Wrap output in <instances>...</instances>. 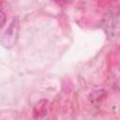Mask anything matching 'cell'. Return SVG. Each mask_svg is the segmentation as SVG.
<instances>
[{
  "label": "cell",
  "mask_w": 120,
  "mask_h": 120,
  "mask_svg": "<svg viewBox=\"0 0 120 120\" xmlns=\"http://www.w3.org/2000/svg\"><path fill=\"white\" fill-rule=\"evenodd\" d=\"M19 32H20V22H19V19L15 17L12 19L10 24L8 25V29L5 31V33L1 38V44L3 45V47L7 49L12 48L18 40Z\"/></svg>",
  "instance_id": "1"
},
{
  "label": "cell",
  "mask_w": 120,
  "mask_h": 120,
  "mask_svg": "<svg viewBox=\"0 0 120 120\" xmlns=\"http://www.w3.org/2000/svg\"><path fill=\"white\" fill-rule=\"evenodd\" d=\"M106 23V31L108 32V35L110 38L114 37V31H117L118 29V17L116 16H111Z\"/></svg>",
  "instance_id": "3"
},
{
  "label": "cell",
  "mask_w": 120,
  "mask_h": 120,
  "mask_svg": "<svg viewBox=\"0 0 120 120\" xmlns=\"http://www.w3.org/2000/svg\"><path fill=\"white\" fill-rule=\"evenodd\" d=\"M47 114V100H40L36 104L33 110V116L36 119L45 117Z\"/></svg>",
  "instance_id": "2"
},
{
  "label": "cell",
  "mask_w": 120,
  "mask_h": 120,
  "mask_svg": "<svg viewBox=\"0 0 120 120\" xmlns=\"http://www.w3.org/2000/svg\"><path fill=\"white\" fill-rule=\"evenodd\" d=\"M105 94H106V92L104 89H102V88L101 89H96L90 94L89 98H90V100L92 101V103L97 105V104H99V102L103 99Z\"/></svg>",
  "instance_id": "4"
},
{
  "label": "cell",
  "mask_w": 120,
  "mask_h": 120,
  "mask_svg": "<svg viewBox=\"0 0 120 120\" xmlns=\"http://www.w3.org/2000/svg\"><path fill=\"white\" fill-rule=\"evenodd\" d=\"M6 20H7V17H6V14L4 11L0 10V28L3 27L6 23Z\"/></svg>",
  "instance_id": "5"
},
{
  "label": "cell",
  "mask_w": 120,
  "mask_h": 120,
  "mask_svg": "<svg viewBox=\"0 0 120 120\" xmlns=\"http://www.w3.org/2000/svg\"><path fill=\"white\" fill-rule=\"evenodd\" d=\"M56 3L58 4H61V5H64V4H68V2H70V0H54Z\"/></svg>",
  "instance_id": "6"
}]
</instances>
